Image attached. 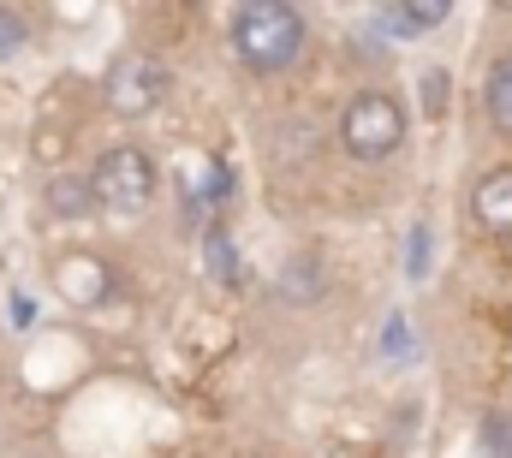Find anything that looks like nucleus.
I'll list each match as a JSON object with an SVG mask.
<instances>
[{
    "label": "nucleus",
    "instance_id": "f257e3e1",
    "mask_svg": "<svg viewBox=\"0 0 512 458\" xmlns=\"http://www.w3.org/2000/svg\"><path fill=\"white\" fill-rule=\"evenodd\" d=\"M233 54L251 72H286L304 54V18L286 0H251L233 12Z\"/></svg>",
    "mask_w": 512,
    "mask_h": 458
},
{
    "label": "nucleus",
    "instance_id": "f03ea898",
    "mask_svg": "<svg viewBox=\"0 0 512 458\" xmlns=\"http://www.w3.org/2000/svg\"><path fill=\"white\" fill-rule=\"evenodd\" d=\"M399 143H405V108H399L393 96H382V90L358 96V102L340 114V149H346L352 161H387Z\"/></svg>",
    "mask_w": 512,
    "mask_h": 458
},
{
    "label": "nucleus",
    "instance_id": "7ed1b4c3",
    "mask_svg": "<svg viewBox=\"0 0 512 458\" xmlns=\"http://www.w3.org/2000/svg\"><path fill=\"white\" fill-rule=\"evenodd\" d=\"M90 185V197H96V209H114V215H137V209H149V197H155V167H149V155L143 149H108L102 161H96V173L84 179Z\"/></svg>",
    "mask_w": 512,
    "mask_h": 458
},
{
    "label": "nucleus",
    "instance_id": "20e7f679",
    "mask_svg": "<svg viewBox=\"0 0 512 458\" xmlns=\"http://www.w3.org/2000/svg\"><path fill=\"white\" fill-rule=\"evenodd\" d=\"M108 108L126 119H143L161 108V96H167V66L155 60V54H120L114 66H108Z\"/></svg>",
    "mask_w": 512,
    "mask_h": 458
},
{
    "label": "nucleus",
    "instance_id": "39448f33",
    "mask_svg": "<svg viewBox=\"0 0 512 458\" xmlns=\"http://www.w3.org/2000/svg\"><path fill=\"white\" fill-rule=\"evenodd\" d=\"M471 215L483 232H512V167L489 173L477 191H471Z\"/></svg>",
    "mask_w": 512,
    "mask_h": 458
},
{
    "label": "nucleus",
    "instance_id": "423d86ee",
    "mask_svg": "<svg viewBox=\"0 0 512 458\" xmlns=\"http://www.w3.org/2000/svg\"><path fill=\"white\" fill-rule=\"evenodd\" d=\"M453 18V6L447 0H411V6H382V24L393 36H417V30H435V24H447Z\"/></svg>",
    "mask_w": 512,
    "mask_h": 458
},
{
    "label": "nucleus",
    "instance_id": "0eeeda50",
    "mask_svg": "<svg viewBox=\"0 0 512 458\" xmlns=\"http://www.w3.org/2000/svg\"><path fill=\"white\" fill-rule=\"evenodd\" d=\"M483 108H489V119H495V131L512 137V54L495 60V72H489V84H483Z\"/></svg>",
    "mask_w": 512,
    "mask_h": 458
},
{
    "label": "nucleus",
    "instance_id": "6e6552de",
    "mask_svg": "<svg viewBox=\"0 0 512 458\" xmlns=\"http://www.w3.org/2000/svg\"><path fill=\"white\" fill-rule=\"evenodd\" d=\"M48 209H54V215H90L96 197H90L84 179H54V185H48Z\"/></svg>",
    "mask_w": 512,
    "mask_h": 458
},
{
    "label": "nucleus",
    "instance_id": "1a4fd4ad",
    "mask_svg": "<svg viewBox=\"0 0 512 458\" xmlns=\"http://www.w3.org/2000/svg\"><path fill=\"white\" fill-rule=\"evenodd\" d=\"M477 453L483 458H512V417L507 411L483 417V429H477Z\"/></svg>",
    "mask_w": 512,
    "mask_h": 458
},
{
    "label": "nucleus",
    "instance_id": "9d476101",
    "mask_svg": "<svg viewBox=\"0 0 512 458\" xmlns=\"http://www.w3.org/2000/svg\"><path fill=\"white\" fill-rule=\"evenodd\" d=\"M203 256H209V268H215V280H221V286H239V268H233V244H227V232H209Z\"/></svg>",
    "mask_w": 512,
    "mask_h": 458
},
{
    "label": "nucleus",
    "instance_id": "9b49d317",
    "mask_svg": "<svg viewBox=\"0 0 512 458\" xmlns=\"http://www.w3.org/2000/svg\"><path fill=\"white\" fill-rule=\"evenodd\" d=\"M24 36H30V30H24V18H18L12 6H0V60H12V54L24 48Z\"/></svg>",
    "mask_w": 512,
    "mask_h": 458
},
{
    "label": "nucleus",
    "instance_id": "f8f14e48",
    "mask_svg": "<svg viewBox=\"0 0 512 458\" xmlns=\"http://www.w3.org/2000/svg\"><path fill=\"white\" fill-rule=\"evenodd\" d=\"M405 268H411V280H423V268H429V227L411 232V262Z\"/></svg>",
    "mask_w": 512,
    "mask_h": 458
},
{
    "label": "nucleus",
    "instance_id": "ddd939ff",
    "mask_svg": "<svg viewBox=\"0 0 512 458\" xmlns=\"http://www.w3.org/2000/svg\"><path fill=\"white\" fill-rule=\"evenodd\" d=\"M399 351H411V322H405V316L387 322V357H399Z\"/></svg>",
    "mask_w": 512,
    "mask_h": 458
}]
</instances>
